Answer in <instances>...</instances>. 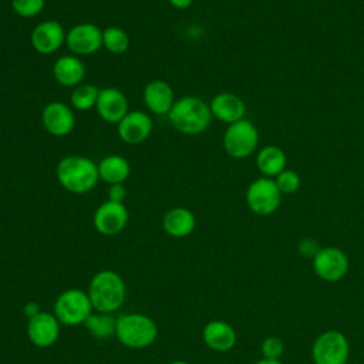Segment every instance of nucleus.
Returning <instances> with one entry per match:
<instances>
[{
  "instance_id": "f257e3e1",
  "label": "nucleus",
  "mask_w": 364,
  "mask_h": 364,
  "mask_svg": "<svg viewBox=\"0 0 364 364\" xmlns=\"http://www.w3.org/2000/svg\"><path fill=\"white\" fill-rule=\"evenodd\" d=\"M55 176L65 191L75 195L92 191L100 181L98 165L82 155L64 156L57 165Z\"/></svg>"
},
{
  "instance_id": "f03ea898",
  "label": "nucleus",
  "mask_w": 364,
  "mask_h": 364,
  "mask_svg": "<svg viewBox=\"0 0 364 364\" xmlns=\"http://www.w3.org/2000/svg\"><path fill=\"white\" fill-rule=\"evenodd\" d=\"M168 118L178 132L199 135L208 129L213 117L209 104L203 100L195 95H183L175 101Z\"/></svg>"
},
{
  "instance_id": "7ed1b4c3",
  "label": "nucleus",
  "mask_w": 364,
  "mask_h": 364,
  "mask_svg": "<svg viewBox=\"0 0 364 364\" xmlns=\"http://www.w3.org/2000/svg\"><path fill=\"white\" fill-rule=\"evenodd\" d=\"M87 293L95 311L114 313L124 304L127 287L117 272L100 270L92 276Z\"/></svg>"
},
{
  "instance_id": "20e7f679",
  "label": "nucleus",
  "mask_w": 364,
  "mask_h": 364,
  "mask_svg": "<svg viewBox=\"0 0 364 364\" xmlns=\"http://www.w3.org/2000/svg\"><path fill=\"white\" fill-rule=\"evenodd\" d=\"M115 337L122 346L139 350L154 344L158 337V327L149 316L125 313L117 317Z\"/></svg>"
},
{
  "instance_id": "39448f33",
  "label": "nucleus",
  "mask_w": 364,
  "mask_h": 364,
  "mask_svg": "<svg viewBox=\"0 0 364 364\" xmlns=\"http://www.w3.org/2000/svg\"><path fill=\"white\" fill-rule=\"evenodd\" d=\"M88 293L81 289H67L60 293L54 303V316L64 326H80L92 313Z\"/></svg>"
},
{
  "instance_id": "423d86ee",
  "label": "nucleus",
  "mask_w": 364,
  "mask_h": 364,
  "mask_svg": "<svg viewBox=\"0 0 364 364\" xmlns=\"http://www.w3.org/2000/svg\"><path fill=\"white\" fill-rule=\"evenodd\" d=\"M257 145L259 131L246 118L228 125L223 134V148L230 158L245 159L256 151Z\"/></svg>"
},
{
  "instance_id": "0eeeda50",
  "label": "nucleus",
  "mask_w": 364,
  "mask_h": 364,
  "mask_svg": "<svg viewBox=\"0 0 364 364\" xmlns=\"http://www.w3.org/2000/svg\"><path fill=\"white\" fill-rule=\"evenodd\" d=\"M282 192L273 178L260 176L252 181L246 189L245 199L247 208L260 216L274 213L282 203Z\"/></svg>"
},
{
  "instance_id": "6e6552de",
  "label": "nucleus",
  "mask_w": 364,
  "mask_h": 364,
  "mask_svg": "<svg viewBox=\"0 0 364 364\" xmlns=\"http://www.w3.org/2000/svg\"><path fill=\"white\" fill-rule=\"evenodd\" d=\"M348 355V340L337 330H327L321 333L311 347L314 364H347Z\"/></svg>"
},
{
  "instance_id": "1a4fd4ad",
  "label": "nucleus",
  "mask_w": 364,
  "mask_h": 364,
  "mask_svg": "<svg viewBox=\"0 0 364 364\" xmlns=\"http://www.w3.org/2000/svg\"><path fill=\"white\" fill-rule=\"evenodd\" d=\"M311 260L314 273L326 282H337L343 279L350 267L347 255L336 246L321 247Z\"/></svg>"
},
{
  "instance_id": "9d476101",
  "label": "nucleus",
  "mask_w": 364,
  "mask_h": 364,
  "mask_svg": "<svg viewBox=\"0 0 364 364\" xmlns=\"http://www.w3.org/2000/svg\"><path fill=\"white\" fill-rule=\"evenodd\" d=\"M128 219L129 213L122 202H112L107 199L95 209L92 223L101 235L114 236L125 229Z\"/></svg>"
},
{
  "instance_id": "9b49d317",
  "label": "nucleus",
  "mask_w": 364,
  "mask_h": 364,
  "mask_svg": "<svg viewBox=\"0 0 364 364\" xmlns=\"http://www.w3.org/2000/svg\"><path fill=\"white\" fill-rule=\"evenodd\" d=\"M65 44L74 55H91L102 47V30L92 23H80L65 36Z\"/></svg>"
},
{
  "instance_id": "f8f14e48",
  "label": "nucleus",
  "mask_w": 364,
  "mask_h": 364,
  "mask_svg": "<svg viewBox=\"0 0 364 364\" xmlns=\"http://www.w3.org/2000/svg\"><path fill=\"white\" fill-rule=\"evenodd\" d=\"M65 36L67 33L60 21L46 20L33 28L30 43L38 54L48 55L63 47L65 43Z\"/></svg>"
},
{
  "instance_id": "ddd939ff",
  "label": "nucleus",
  "mask_w": 364,
  "mask_h": 364,
  "mask_svg": "<svg viewBox=\"0 0 364 364\" xmlns=\"http://www.w3.org/2000/svg\"><path fill=\"white\" fill-rule=\"evenodd\" d=\"M154 129L151 117L139 109L128 111V114L117 124L118 136L129 145H138L146 141Z\"/></svg>"
},
{
  "instance_id": "4468645a",
  "label": "nucleus",
  "mask_w": 364,
  "mask_h": 364,
  "mask_svg": "<svg viewBox=\"0 0 364 364\" xmlns=\"http://www.w3.org/2000/svg\"><path fill=\"white\" fill-rule=\"evenodd\" d=\"M41 122L53 136H65L75 127V115L71 107L60 101L48 102L41 112Z\"/></svg>"
},
{
  "instance_id": "2eb2a0df",
  "label": "nucleus",
  "mask_w": 364,
  "mask_h": 364,
  "mask_svg": "<svg viewBox=\"0 0 364 364\" xmlns=\"http://www.w3.org/2000/svg\"><path fill=\"white\" fill-rule=\"evenodd\" d=\"M61 323L54 313L40 311L27 323V337L36 347H51L60 337Z\"/></svg>"
},
{
  "instance_id": "dca6fc26",
  "label": "nucleus",
  "mask_w": 364,
  "mask_h": 364,
  "mask_svg": "<svg viewBox=\"0 0 364 364\" xmlns=\"http://www.w3.org/2000/svg\"><path fill=\"white\" fill-rule=\"evenodd\" d=\"M95 109L102 121L118 124L128 114V100L118 88L107 87L100 90Z\"/></svg>"
},
{
  "instance_id": "f3484780",
  "label": "nucleus",
  "mask_w": 364,
  "mask_h": 364,
  "mask_svg": "<svg viewBox=\"0 0 364 364\" xmlns=\"http://www.w3.org/2000/svg\"><path fill=\"white\" fill-rule=\"evenodd\" d=\"M142 100L145 107L156 115H168L176 101L172 87L164 80L149 81L142 91Z\"/></svg>"
},
{
  "instance_id": "a211bd4d",
  "label": "nucleus",
  "mask_w": 364,
  "mask_h": 364,
  "mask_svg": "<svg viewBox=\"0 0 364 364\" xmlns=\"http://www.w3.org/2000/svg\"><path fill=\"white\" fill-rule=\"evenodd\" d=\"M209 107H210L212 117L228 125L243 119L246 115L245 101L237 94L228 92V91L216 94L212 98Z\"/></svg>"
},
{
  "instance_id": "6ab92c4d",
  "label": "nucleus",
  "mask_w": 364,
  "mask_h": 364,
  "mask_svg": "<svg viewBox=\"0 0 364 364\" xmlns=\"http://www.w3.org/2000/svg\"><path fill=\"white\" fill-rule=\"evenodd\" d=\"M202 338L205 344L213 351L225 353L235 347L236 331L229 323L222 320H213L203 327Z\"/></svg>"
},
{
  "instance_id": "aec40b11",
  "label": "nucleus",
  "mask_w": 364,
  "mask_h": 364,
  "mask_svg": "<svg viewBox=\"0 0 364 364\" xmlns=\"http://www.w3.org/2000/svg\"><path fill=\"white\" fill-rule=\"evenodd\" d=\"M55 81L64 87H77L85 77L84 63L74 54H65L55 60L53 65Z\"/></svg>"
},
{
  "instance_id": "412c9836",
  "label": "nucleus",
  "mask_w": 364,
  "mask_h": 364,
  "mask_svg": "<svg viewBox=\"0 0 364 364\" xmlns=\"http://www.w3.org/2000/svg\"><path fill=\"white\" fill-rule=\"evenodd\" d=\"M196 226V218L192 210L183 206L169 209L162 219L164 230L172 237H186Z\"/></svg>"
},
{
  "instance_id": "4be33fe9",
  "label": "nucleus",
  "mask_w": 364,
  "mask_h": 364,
  "mask_svg": "<svg viewBox=\"0 0 364 364\" xmlns=\"http://www.w3.org/2000/svg\"><path fill=\"white\" fill-rule=\"evenodd\" d=\"M287 156L277 145H266L256 155V166L263 176L276 178L286 169Z\"/></svg>"
},
{
  "instance_id": "5701e85b",
  "label": "nucleus",
  "mask_w": 364,
  "mask_h": 364,
  "mask_svg": "<svg viewBox=\"0 0 364 364\" xmlns=\"http://www.w3.org/2000/svg\"><path fill=\"white\" fill-rule=\"evenodd\" d=\"M97 165L100 179L108 185L124 183L131 173L129 162L121 155H107Z\"/></svg>"
},
{
  "instance_id": "b1692460",
  "label": "nucleus",
  "mask_w": 364,
  "mask_h": 364,
  "mask_svg": "<svg viewBox=\"0 0 364 364\" xmlns=\"http://www.w3.org/2000/svg\"><path fill=\"white\" fill-rule=\"evenodd\" d=\"M84 326L95 338L105 340L111 336H115L117 317H114L112 313H91L84 321Z\"/></svg>"
},
{
  "instance_id": "393cba45",
  "label": "nucleus",
  "mask_w": 364,
  "mask_h": 364,
  "mask_svg": "<svg viewBox=\"0 0 364 364\" xmlns=\"http://www.w3.org/2000/svg\"><path fill=\"white\" fill-rule=\"evenodd\" d=\"M100 95V88H97L92 84H80L74 87L70 102L71 107L77 111H88L91 108H95L97 100Z\"/></svg>"
},
{
  "instance_id": "a878e982",
  "label": "nucleus",
  "mask_w": 364,
  "mask_h": 364,
  "mask_svg": "<svg viewBox=\"0 0 364 364\" xmlns=\"http://www.w3.org/2000/svg\"><path fill=\"white\" fill-rule=\"evenodd\" d=\"M129 36L124 28L109 26L102 30V47H105L111 54H124L129 48Z\"/></svg>"
},
{
  "instance_id": "bb28decb",
  "label": "nucleus",
  "mask_w": 364,
  "mask_h": 364,
  "mask_svg": "<svg viewBox=\"0 0 364 364\" xmlns=\"http://www.w3.org/2000/svg\"><path fill=\"white\" fill-rule=\"evenodd\" d=\"M279 191L282 192V195H291L294 192L299 191L300 185H301V179L300 175L293 171V169H284L282 171L276 178H273Z\"/></svg>"
},
{
  "instance_id": "cd10ccee",
  "label": "nucleus",
  "mask_w": 364,
  "mask_h": 364,
  "mask_svg": "<svg viewBox=\"0 0 364 364\" xmlns=\"http://www.w3.org/2000/svg\"><path fill=\"white\" fill-rule=\"evenodd\" d=\"M46 7V0H11L13 11L23 17L31 18L38 16Z\"/></svg>"
},
{
  "instance_id": "c85d7f7f",
  "label": "nucleus",
  "mask_w": 364,
  "mask_h": 364,
  "mask_svg": "<svg viewBox=\"0 0 364 364\" xmlns=\"http://www.w3.org/2000/svg\"><path fill=\"white\" fill-rule=\"evenodd\" d=\"M262 354L263 358H272V360H279L284 351V344L283 340L277 336H269L262 341Z\"/></svg>"
},
{
  "instance_id": "c756f323",
  "label": "nucleus",
  "mask_w": 364,
  "mask_h": 364,
  "mask_svg": "<svg viewBox=\"0 0 364 364\" xmlns=\"http://www.w3.org/2000/svg\"><path fill=\"white\" fill-rule=\"evenodd\" d=\"M297 249H299V253L304 257H314L317 255V252L321 249L318 242L313 237H303L299 245H297Z\"/></svg>"
},
{
  "instance_id": "7c9ffc66",
  "label": "nucleus",
  "mask_w": 364,
  "mask_h": 364,
  "mask_svg": "<svg viewBox=\"0 0 364 364\" xmlns=\"http://www.w3.org/2000/svg\"><path fill=\"white\" fill-rule=\"evenodd\" d=\"M125 196H127V189H125L124 183L109 185V188H108V200L122 202L124 203Z\"/></svg>"
},
{
  "instance_id": "2f4dec72",
  "label": "nucleus",
  "mask_w": 364,
  "mask_h": 364,
  "mask_svg": "<svg viewBox=\"0 0 364 364\" xmlns=\"http://www.w3.org/2000/svg\"><path fill=\"white\" fill-rule=\"evenodd\" d=\"M41 310H40V306L37 304V303H34V301H30V303H27L24 307H23V313H24V316L30 320L31 317H34L36 314H38Z\"/></svg>"
},
{
  "instance_id": "473e14b6",
  "label": "nucleus",
  "mask_w": 364,
  "mask_h": 364,
  "mask_svg": "<svg viewBox=\"0 0 364 364\" xmlns=\"http://www.w3.org/2000/svg\"><path fill=\"white\" fill-rule=\"evenodd\" d=\"M168 3L176 10H185L192 6L193 0H168Z\"/></svg>"
},
{
  "instance_id": "72a5a7b5",
  "label": "nucleus",
  "mask_w": 364,
  "mask_h": 364,
  "mask_svg": "<svg viewBox=\"0 0 364 364\" xmlns=\"http://www.w3.org/2000/svg\"><path fill=\"white\" fill-rule=\"evenodd\" d=\"M255 364H282L280 360H272V358H260Z\"/></svg>"
},
{
  "instance_id": "f704fd0d",
  "label": "nucleus",
  "mask_w": 364,
  "mask_h": 364,
  "mask_svg": "<svg viewBox=\"0 0 364 364\" xmlns=\"http://www.w3.org/2000/svg\"><path fill=\"white\" fill-rule=\"evenodd\" d=\"M169 364H189V363H186V361H172Z\"/></svg>"
},
{
  "instance_id": "c9c22d12",
  "label": "nucleus",
  "mask_w": 364,
  "mask_h": 364,
  "mask_svg": "<svg viewBox=\"0 0 364 364\" xmlns=\"http://www.w3.org/2000/svg\"><path fill=\"white\" fill-rule=\"evenodd\" d=\"M0 235H1V226H0Z\"/></svg>"
}]
</instances>
